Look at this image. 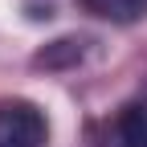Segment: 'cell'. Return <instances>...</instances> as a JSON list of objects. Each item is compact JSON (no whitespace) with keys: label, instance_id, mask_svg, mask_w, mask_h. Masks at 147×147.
Here are the masks:
<instances>
[{"label":"cell","instance_id":"3957f363","mask_svg":"<svg viewBox=\"0 0 147 147\" xmlns=\"http://www.w3.org/2000/svg\"><path fill=\"white\" fill-rule=\"evenodd\" d=\"M82 8L110 25H135L147 16V0H82Z\"/></svg>","mask_w":147,"mask_h":147},{"label":"cell","instance_id":"7a4b0ae2","mask_svg":"<svg viewBox=\"0 0 147 147\" xmlns=\"http://www.w3.org/2000/svg\"><path fill=\"white\" fill-rule=\"evenodd\" d=\"M119 147H147V98H131L115 119Z\"/></svg>","mask_w":147,"mask_h":147},{"label":"cell","instance_id":"6da1fadb","mask_svg":"<svg viewBox=\"0 0 147 147\" xmlns=\"http://www.w3.org/2000/svg\"><path fill=\"white\" fill-rule=\"evenodd\" d=\"M45 110L29 98H0V147H45Z\"/></svg>","mask_w":147,"mask_h":147}]
</instances>
